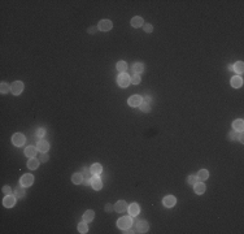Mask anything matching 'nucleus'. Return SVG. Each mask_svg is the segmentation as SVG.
I'll use <instances>...</instances> for the list:
<instances>
[{
    "label": "nucleus",
    "mask_w": 244,
    "mask_h": 234,
    "mask_svg": "<svg viewBox=\"0 0 244 234\" xmlns=\"http://www.w3.org/2000/svg\"><path fill=\"white\" fill-rule=\"evenodd\" d=\"M90 171H91V173H92L94 176H99V174H101V172H103V167H101V164L95 163V164L91 165Z\"/></svg>",
    "instance_id": "obj_14"
},
{
    "label": "nucleus",
    "mask_w": 244,
    "mask_h": 234,
    "mask_svg": "<svg viewBox=\"0 0 244 234\" xmlns=\"http://www.w3.org/2000/svg\"><path fill=\"white\" fill-rule=\"evenodd\" d=\"M144 102H147V103H152V99H151L149 96H146V98H144Z\"/></svg>",
    "instance_id": "obj_42"
},
{
    "label": "nucleus",
    "mask_w": 244,
    "mask_h": 234,
    "mask_svg": "<svg viewBox=\"0 0 244 234\" xmlns=\"http://www.w3.org/2000/svg\"><path fill=\"white\" fill-rule=\"evenodd\" d=\"M112 210H114V207H113L112 204H109V203H108V204H105V212H108V213H111Z\"/></svg>",
    "instance_id": "obj_40"
},
{
    "label": "nucleus",
    "mask_w": 244,
    "mask_h": 234,
    "mask_svg": "<svg viewBox=\"0 0 244 234\" xmlns=\"http://www.w3.org/2000/svg\"><path fill=\"white\" fill-rule=\"evenodd\" d=\"M242 85H243V80H242V77L235 76V77L231 78V86H233L234 89H239V87H242Z\"/></svg>",
    "instance_id": "obj_19"
},
{
    "label": "nucleus",
    "mask_w": 244,
    "mask_h": 234,
    "mask_svg": "<svg viewBox=\"0 0 244 234\" xmlns=\"http://www.w3.org/2000/svg\"><path fill=\"white\" fill-rule=\"evenodd\" d=\"M48 159H50V156L47 155V152H42L40 160H39V161H40V163H47V161H48Z\"/></svg>",
    "instance_id": "obj_34"
},
{
    "label": "nucleus",
    "mask_w": 244,
    "mask_h": 234,
    "mask_svg": "<svg viewBox=\"0 0 244 234\" xmlns=\"http://www.w3.org/2000/svg\"><path fill=\"white\" fill-rule=\"evenodd\" d=\"M234 70L238 73V74H242L244 72V64L243 61H238L236 64H234Z\"/></svg>",
    "instance_id": "obj_26"
},
{
    "label": "nucleus",
    "mask_w": 244,
    "mask_h": 234,
    "mask_svg": "<svg viewBox=\"0 0 244 234\" xmlns=\"http://www.w3.org/2000/svg\"><path fill=\"white\" fill-rule=\"evenodd\" d=\"M11 91V86L5 83V82H2V85H0V93L2 94H8Z\"/></svg>",
    "instance_id": "obj_30"
},
{
    "label": "nucleus",
    "mask_w": 244,
    "mask_h": 234,
    "mask_svg": "<svg viewBox=\"0 0 244 234\" xmlns=\"http://www.w3.org/2000/svg\"><path fill=\"white\" fill-rule=\"evenodd\" d=\"M37 151H38L37 147H34V146H29V147H26V148H25V155L27 156V158L33 159V158H35Z\"/></svg>",
    "instance_id": "obj_15"
},
{
    "label": "nucleus",
    "mask_w": 244,
    "mask_h": 234,
    "mask_svg": "<svg viewBox=\"0 0 244 234\" xmlns=\"http://www.w3.org/2000/svg\"><path fill=\"white\" fill-rule=\"evenodd\" d=\"M131 225H133V216H125V217H121L117 221V226L121 230H127V229L131 228Z\"/></svg>",
    "instance_id": "obj_1"
},
{
    "label": "nucleus",
    "mask_w": 244,
    "mask_h": 234,
    "mask_svg": "<svg viewBox=\"0 0 244 234\" xmlns=\"http://www.w3.org/2000/svg\"><path fill=\"white\" fill-rule=\"evenodd\" d=\"M144 31L146 33H152L153 31V26H152L151 24H146L144 25Z\"/></svg>",
    "instance_id": "obj_38"
},
{
    "label": "nucleus",
    "mask_w": 244,
    "mask_h": 234,
    "mask_svg": "<svg viewBox=\"0 0 244 234\" xmlns=\"http://www.w3.org/2000/svg\"><path fill=\"white\" fill-rule=\"evenodd\" d=\"M127 103H129L130 107H139L143 103V98L140 96V95H133V96L129 98Z\"/></svg>",
    "instance_id": "obj_6"
},
{
    "label": "nucleus",
    "mask_w": 244,
    "mask_h": 234,
    "mask_svg": "<svg viewBox=\"0 0 244 234\" xmlns=\"http://www.w3.org/2000/svg\"><path fill=\"white\" fill-rule=\"evenodd\" d=\"M24 90V83L21 81H16L11 85V93L13 95H20Z\"/></svg>",
    "instance_id": "obj_3"
},
{
    "label": "nucleus",
    "mask_w": 244,
    "mask_h": 234,
    "mask_svg": "<svg viewBox=\"0 0 244 234\" xmlns=\"http://www.w3.org/2000/svg\"><path fill=\"white\" fill-rule=\"evenodd\" d=\"M233 128H234V130L235 132H243V129H244V121L242 120V119H239V120H235L234 122H233Z\"/></svg>",
    "instance_id": "obj_17"
},
{
    "label": "nucleus",
    "mask_w": 244,
    "mask_h": 234,
    "mask_svg": "<svg viewBox=\"0 0 244 234\" xmlns=\"http://www.w3.org/2000/svg\"><path fill=\"white\" fill-rule=\"evenodd\" d=\"M133 70H134L135 74H140V73H143V70H144V65L142 63H135L133 65Z\"/></svg>",
    "instance_id": "obj_23"
},
{
    "label": "nucleus",
    "mask_w": 244,
    "mask_h": 234,
    "mask_svg": "<svg viewBox=\"0 0 244 234\" xmlns=\"http://www.w3.org/2000/svg\"><path fill=\"white\" fill-rule=\"evenodd\" d=\"M229 70H234V65H229Z\"/></svg>",
    "instance_id": "obj_43"
},
{
    "label": "nucleus",
    "mask_w": 244,
    "mask_h": 234,
    "mask_svg": "<svg viewBox=\"0 0 244 234\" xmlns=\"http://www.w3.org/2000/svg\"><path fill=\"white\" fill-rule=\"evenodd\" d=\"M127 203H126L125 200H118L114 204V211L116 212H120V213H122V212H125V211H127Z\"/></svg>",
    "instance_id": "obj_11"
},
{
    "label": "nucleus",
    "mask_w": 244,
    "mask_h": 234,
    "mask_svg": "<svg viewBox=\"0 0 244 234\" xmlns=\"http://www.w3.org/2000/svg\"><path fill=\"white\" fill-rule=\"evenodd\" d=\"M46 134V129L44 128H39L38 130H37V137L38 138H42L43 135Z\"/></svg>",
    "instance_id": "obj_36"
},
{
    "label": "nucleus",
    "mask_w": 244,
    "mask_h": 234,
    "mask_svg": "<svg viewBox=\"0 0 244 234\" xmlns=\"http://www.w3.org/2000/svg\"><path fill=\"white\" fill-rule=\"evenodd\" d=\"M139 108L142 109V112H144V113H148V112H151V103H147V102H143Z\"/></svg>",
    "instance_id": "obj_29"
},
{
    "label": "nucleus",
    "mask_w": 244,
    "mask_h": 234,
    "mask_svg": "<svg viewBox=\"0 0 244 234\" xmlns=\"http://www.w3.org/2000/svg\"><path fill=\"white\" fill-rule=\"evenodd\" d=\"M16 195H12V194H9V195H5V198H4V200H3V204H4V207H7V208H12L13 206L16 204Z\"/></svg>",
    "instance_id": "obj_8"
},
{
    "label": "nucleus",
    "mask_w": 244,
    "mask_h": 234,
    "mask_svg": "<svg viewBox=\"0 0 244 234\" xmlns=\"http://www.w3.org/2000/svg\"><path fill=\"white\" fill-rule=\"evenodd\" d=\"M112 28H113V24L109 20H101L98 25V29L101 30V31H109V30H112Z\"/></svg>",
    "instance_id": "obj_5"
},
{
    "label": "nucleus",
    "mask_w": 244,
    "mask_h": 234,
    "mask_svg": "<svg viewBox=\"0 0 244 234\" xmlns=\"http://www.w3.org/2000/svg\"><path fill=\"white\" fill-rule=\"evenodd\" d=\"M196 177H197V180H200V181H205V180H208V177H209V172L207 171V169H200Z\"/></svg>",
    "instance_id": "obj_22"
},
{
    "label": "nucleus",
    "mask_w": 244,
    "mask_h": 234,
    "mask_svg": "<svg viewBox=\"0 0 244 234\" xmlns=\"http://www.w3.org/2000/svg\"><path fill=\"white\" fill-rule=\"evenodd\" d=\"M162 203H164V206H165V207L172 208V207L175 206L177 199H175V197H173V195H168V197H165V198H164Z\"/></svg>",
    "instance_id": "obj_10"
},
{
    "label": "nucleus",
    "mask_w": 244,
    "mask_h": 234,
    "mask_svg": "<svg viewBox=\"0 0 244 234\" xmlns=\"http://www.w3.org/2000/svg\"><path fill=\"white\" fill-rule=\"evenodd\" d=\"M130 82H133V85H139L140 83V76L134 74L133 77H130Z\"/></svg>",
    "instance_id": "obj_33"
},
{
    "label": "nucleus",
    "mask_w": 244,
    "mask_h": 234,
    "mask_svg": "<svg viewBox=\"0 0 244 234\" xmlns=\"http://www.w3.org/2000/svg\"><path fill=\"white\" fill-rule=\"evenodd\" d=\"M98 26H91V28H88V33L90 34H95V33H96L98 31Z\"/></svg>",
    "instance_id": "obj_41"
},
{
    "label": "nucleus",
    "mask_w": 244,
    "mask_h": 234,
    "mask_svg": "<svg viewBox=\"0 0 244 234\" xmlns=\"http://www.w3.org/2000/svg\"><path fill=\"white\" fill-rule=\"evenodd\" d=\"M87 230H88V228H87V223H86V221L78 224V232H79V233L85 234V233H87Z\"/></svg>",
    "instance_id": "obj_31"
},
{
    "label": "nucleus",
    "mask_w": 244,
    "mask_h": 234,
    "mask_svg": "<svg viewBox=\"0 0 244 234\" xmlns=\"http://www.w3.org/2000/svg\"><path fill=\"white\" fill-rule=\"evenodd\" d=\"M91 186H92L94 190H96V191H99V190L103 189V182H101V178H100L99 176H94L92 178H91Z\"/></svg>",
    "instance_id": "obj_9"
},
{
    "label": "nucleus",
    "mask_w": 244,
    "mask_h": 234,
    "mask_svg": "<svg viewBox=\"0 0 244 234\" xmlns=\"http://www.w3.org/2000/svg\"><path fill=\"white\" fill-rule=\"evenodd\" d=\"M38 167H39V161L37 159H30L29 161H27V168L29 169H38Z\"/></svg>",
    "instance_id": "obj_27"
},
{
    "label": "nucleus",
    "mask_w": 244,
    "mask_h": 234,
    "mask_svg": "<svg viewBox=\"0 0 244 234\" xmlns=\"http://www.w3.org/2000/svg\"><path fill=\"white\" fill-rule=\"evenodd\" d=\"M72 181H73V184H75V185L82 184V182H83V176H82V173H74L73 177H72Z\"/></svg>",
    "instance_id": "obj_24"
},
{
    "label": "nucleus",
    "mask_w": 244,
    "mask_h": 234,
    "mask_svg": "<svg viewBox=\"0 0 244 234\" xmlns=\"http://www.w3.org/2000/svg\"><path fill=\"white\" fill-rule=\"evenodd\" d=\"M117 83H118L121 87L126 89L130 83H131V82H130V77L126 74V73H121V74L118 76V78H117Z\"/></svg>",
    "instance_id": "obj_2"
},
{
    "label": "nucleus",
    "mask_w": 244,
    "mask_h": 234,
    "mask_svg": "<svg viewBox=\"0 0 244 234\" xmlns=\"http://www.w3.org/2000/svg\"><path fill=\"white\" fill-rule=\"evenodd\" d=\"M127 212L130 213V216L135 217V216L139 215V212H140V208H139V206L136 204V203H131V204L127 207Z\"/></svg>",
    "instance_id": "obj_12"
},
{
    "label": "nucleus",
    "mask_w": 244,
    "mask_h": 234,
    "mask_svg": "<svg viewBox=\"0 0 244 234\" xmlns=\"http://www.w3.org/2000/svg\"><path fill=\"white\" fill-rule=\"evenodd\" d=\"M117 70H118L120 73H125L126 70H127V64H126L125 61H118L117 63Z\"/></svg>",
    "instance_id": "obj_28"
},
{
    "label": "nucleus",
    "mask_w": 244,
    "mask_h": 234,
    "mask_svg": "<svg viewBox=\"0 0 244 234\" xmlns=\"http://www.w3.org/2000/svg\"><path fill=\"white\" fill-rule=\"evenodd\" d=\"M187 182H188L190 185H195L196 182H197V177H195V176H188V178H187Z\"/></svg>",
    "instance_id": "obj_35"
},
{
    "label": "nucleus",
    "mask_w": 244,
    "mask_h": 234,
    "mask_svg": "<svg viewBox=\"0 0 244 234\" xmlns=\"http://www.w3.org/2000/svg\"><path fill=\"white\" fill-rule=\"evenodd\" d=\"M12 142H13V145L17 146V147L22 146L24 143H25V135H24V134H21V133H16V134H13V137H12Z\"/></svg>",
    "instance_id": "obj_7"
},
{
    "label": "nucleus",
    "mask_w": 244,
    "mask_h": 234,
    "mask_svg": "<svg viewBox=\"0 0 244 234\" xmlns=\"http://www.w3.org/2000/svg\"><path fill=\"white\" fill-rule=\"evenodd\" d=\"M143 24H144V21H143L142 17H133L131 18V26L133 28H140V26H143Z\"/></svg>",
    "instance_id": "obj_20"
},
{
    "label": "nucleus",
    "mask_w": 244,
    "mask_h": 234,
    "mask_svg": "<svg viewBox=\"0 0 244 234\" xmlns=\"http://www.w3.org/2000/svg\"><path fill=\"white\" fill-rule=\"evenodd\" d=\"M91 171L88 168H83V171H82V176H83V178L85 180H91Z\"/></svg>",
    "instance_id": "obj_32"
},
{
    "label": "nucleus",
    "mask_w": 244,
    "mask_h": 234,
    "mask_svg": "<svg viewBox=\"0 0 244 234\" xmlns=\"http://www.w3.org/2000/svg\"><path fill=\"white\" fill-rule=\"evenodd\" d=\"M148 223L144 220H140L139 223L136 224V232L138 233H147L148 232Z\"/></svg>",
    "instance_id": "obj_13"
},
{
    "label": "nucleus",
    "mask_w": 244,
    "mask_h": 234,
    "mask_svg": "<svg viewBox=\"0 0 244 234\" xmlns=\"http://www.w3.org/2000/svg\"><path fill=\"white\" fill-rule=\"evenodd\" d=\"M3 193L5 194V195H9V194L12 193V189H11L8 185H5V186H4V187H3Z\"/></svg>",
    "instance_id": "obj_39"
},
{
    "label": "nucleus",
    "mask_w": 244,
    "mask_h": 234,
    "mask_svg": "<svg viewBox=\"0 0 244 234\" xmlns=\"http://www.w3.org/2000/svg\"><path fill=\"white\" fill-rule=\"evenodd\" d=\"M37 148H39L40 152H47V151L50 150V143L47 142V141H39Z\"/></svg>",
    "instance_id": "obj_18"
},
{
    "label": "nucleus",
    "mask_w": 244,
    "mask_h": 234,
    "mask_svg": "<svg viewBox=\"0 0 244 234\" xmlns=\"http://www.w3.org/2000/svg\"><path fill=\"white\" fill-rule=\"evenodd\" d=\"M33 182H34V176L33 174H24L22 177H21V181H20V184L24 186V187H29V186H31L33 185Z\"/></svg>",
    "instance_id": "obj_4"
},
{
    "label": "nucleus",
    "mask_w": 244,
    "mask_h": 234,
    "mask_svg": "<svg viewBox=\"0 0 244 234\" xmlns=\"http://www.w3.org/2000/svg\"><path fill=\"white\" fill-rule=\"evenodd\" d=\"M229 138H230L231 141H236V138H238V132H235V130L230 132V133H229Z\"/></svg>",
    "instance_id": "obj_37"
},
{
    "label": "nucleus",
    "mask_w": 244,
    "mask_h": 234,
    "mask_svg": "<svg viewBox=\"0 0 244 234\" xmlns=\"http://www.w3.org/2000/svg\"><path fill=\"white\" fill-rule=\"evenodd\" d=\"M194 189H195V193L199 194V195L204 194L205 193V190H207L205 184H203V182H196V184L194 185Z\"/></svg>",
    "instance_id": "obj_16"
},
{
    "label": "nucleus",
    "mask_w": 244,
    "mask_h": 234,
    "mask_svg": "<svg viewBox=\"0 0 244 234\" xmlns=\"http://www.w3.org/2000/svg\"><path fill=\"white\" fill-rule=\"evenodd\" d=\"M94 217H95V212H94L92 210H88V211L85 212V215H83V221H86V223H91V221L94 220Z\"/></svg>",
    "instance_id": "obj_21"
},
{
    "label": "nucleus",
    "mask_w": 244,
    "mask_h": 234,
    "mask_svg": "<svg viewBox=\"0 0 244 234\" xmlns=\"http://www.w3.org/2000/svg\"><path fill=\"white\" fill-rule=\"evenodd\" d=\"M14 195L16 198H24L25 197V190H24V186L20 184V186H17V187L14 189Z\"/></svg>",
    "instance_id": "obj_25"
}]
</instances>
